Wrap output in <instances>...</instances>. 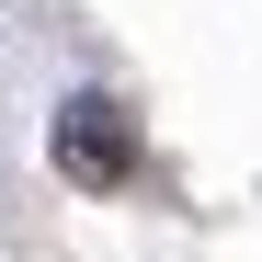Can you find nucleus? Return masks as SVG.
I'll return each mask as SVG.
<instances>
[{"label":"nucleus","instance_id":"obj_1","mask_svg":"<svg viewBox=\"0 0 262 262\" xmlns=\"http://www.w3.org/2000/svg\"><path fill=\"white\" fill-rule=\"evenodd\" d=\"M57 171H69V183H92V194H114L125 171H137V125H125V103L80 92V103L57 114Z\"/></svg>","mask_w":262,"mask_h":262}]
</instances>
